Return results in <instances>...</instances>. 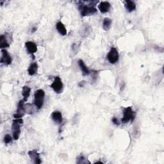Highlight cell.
I'll return each mask as SVG.
<instances>
[{
	"mask_svg": "<svg viewBox=\"0 0 164 164\" xmlns=\"http://www.w3.org/2000/svg\"><path fill=\"white\" fill-rule=\"evenodd\" d=\"M78 9L82 17L91 16L97 12V9L94 5L98 1H89V5H86L84 1H78Z\"/></svg>",
	"mask_w": 164,
	"mask_h": 164,
	"instance_id": "6da1fadb",
	"label": "cell"
},
{
	"mask_svg": "<svg viewBox=\"0 0 164 164\" xmlns=\"http://www.w3.org/2000/svg\"><path fill=\"white\" fill-rule=\"evenodd\" d=\"M45 92L42 89H38L34 94V104L37 109H41L44 104Z\"/></svg>",
	"mask_w": 164,
	"mask_h": 164,
	"instance_id": "7a4b0ae2",
	"label": "cell"
},
{
	"mask_svg": "<svg viewBox=\"0 0 164 164\" xmlns=\"http://www.w3.org/2000/svg\"><path fill=\"white\" fill-rule=\"evenodd\" d=\"M23 124V120L21 119H15L12 122V130L13 139L15 140H18L21 134V126Z\"/></svg>",
	"mask_w": 164,
	"mask_h": 164,
	"instance_id": "3957f363",
	"label": "cell"
},
{
	"mask_svg": "<svg viewBox=\"0 0 164 164\" xmlns=\"http://www.w3.org/2000/svg\"><path fill=\"white\" fill-rule=\"evenodd\" d=\"M136 116V113L132 110L131 107L126 108L124 110L123 117L121 120L123 123L126 124L130 121H134V120Z\"/></svg>",
	"mask_w": 164,
	"mask_h": 164,
	"instance_id": "277c9868",
	"label": "cell"
},
{
	"mask_svg": "<svg viewBox=\"0 0 164 164\" xmlns=\"http://www.w3.org/2000/svg\"><path fill=\"white\" fill-rule=\"evenodd\" d=\"M107 59L112 64H114L118 62L119 59V54L118 51L115 48L112 47L110 49V52L107 54Z\"/></svg>",
	"mask_w": 164,
	"mask_h": 164,
	"instance_id": "5b68a950",
	"label": "cell"
},
{
	"mask_svg": "<svg viewBox=\"0 0 164 164\" xmlns=\"http://www.w3.org/2000/svg\"><path fill=\"white\" fill-rule=\"evenodd\" d=\"M51 87L53 89V91L57 94H60L62 92L64 88V85L59 76H56L54 78L53 82L51 85Z\"/></svg>",
	"mask_w": 164,
	"mask_h": 164,
	"instance_id": "8992f818",
	"label": "cell"
},
{
	"mask_svg": "<svg viewBox=\"0 0 164 164\" xmlns=\"http://www.w3.org/2000/svg\"><path fill=\"white\" fill-rule=\"evenodd\" d=\"M25 47L28 53L32 54L33 59H35L34 53H36L37 52V46L36 44H35L32 41H28L25 43Z\"/></svg>",
	"mask_w": 164,
	"mask_h": 164,
	"instance_id": "52a82bcc",
	"label": "cell"
},
{
	"mask_svg": "<svg viewBox=\"0 0 164 164\" xmlns=\"http://www.w3.org/2000/svg\"><path fill=\"white\" fill-rule=\"evenodd\" d=\"M2 57L0 62L6 65H9L12 64V58L6 49H1Z\"/></svg>",
	"mask_w": 164,
	"mask_h": 164,
	"instance_id": "ba28073f",
	"label": "cell"
},
{
	"mask_svg": "<svg viewBox=\"0 0 164 164\" xmlns=\"http://www.w3.org/2000/svg\"><path fill=\"white\" fill-rule=\"evenodd\" d=\"M28 155L31 159H32L33 160V162L35 163H41L42 162L41 158H40V155L38 153L36 149H33L32 151H30L28 152Z\"/></svg>",
	"mask_w": 164,
	"mask_h": 164,
	"instance_id": "9c48e42d",
	"label": "cell"
},
{
	"mask_svg": "<svg viewBox=\"0 0 164 164\" xmlns=\"http://www.w3.org/2000/svg\"><path fill=\"white\" fill-rule=\"evenodd\" d=\"M111 5L108 1H102L98 5V9L101 13L105 14L109 12L110 9Z\"/></svg>",
	"mask_w": 164,
	"mask_h": 164,
	"instance_id": "30bf717a",
	"label": "cell"
},
{
	"mask_svg": "<svg viewBox=\"0 0 164 164\" xmlns=\"http://www.w3.org/2000/svg\"><path fill=\"white\" fill-rule=\"evenodd\" d=\"M52 118L54 123L57 124H60L62 122V115L59 111H54L52 114Z\"/></svg>",
	"mask_w": 164,
	"mask_h": 164,
	"instance_id": "8fae6325",
	"label": "cell"
},
{
	"mask_svg": "<svg viewBox=\"0 0 164 164\" xmlns=\"http://www.w3.org/2000/svg\"><path fill=\"white\" fill-rule=\"evenodd\" d=\"M56 28L61 36H65L67 35V30H66L64 25L61 21L58 22L56 25Z\"/></svg>",
	"mask_w": 164,
	"mask_h": 164,
	"instance_id": "7c38bea8",
	"label": "cell"
},
{
	"mask_svg": "<svg viewBox=\"0 0 164 164\" xmlns=\"http://www.w3.org/2000/svg\"><path fill=\"white\" fill-rule=\"evenodd\" d=\"M124 6L126 7V10L129 12H131L134 11L136 9V5L135 2L131 0H126V1H124Z\"/></svg>",
	"mask_w": 164,
	"mask_h": 164,
	"instance_id": "4fadbf2b",
	"label": "cell"
},
{
	"mask_svg": "<svg viewBox=\"0 0 164 164\" xmlns=\"http://www.w3.org/2000/svg\"><path fill=\"white\" fill-rule=\"evenodd\" d=\"M78 65H79L80 67L82 73H83V76H87V75H90L91 71H89V69L87 68V66H86L85 64L84 63V62L83 60H79L78 62Z\"/></svg>",
	"mask_w": 164,
	"mask_h": 164,
	"instance_id": "5bb4252c",
	"label": "cell"
},
{
	"mask_svg": "<svg viewBox=\"0 0 164 164\" xmlns=\"http://www.w3.org/2000/svg\"><path fill=\"white\" fill-rule=\"evenodd\" d=\"M37 71H38V64L36 63V62H33V63L31 64L30 65L28 69L29 75L33 76L35 75H36L37 73Z\"/></svg>",
	"mask_w": 164,
	"mask_h": 164,
	"instance_id": "9a60e30c",
	"label": "cell"
},
{
	"mask_svg": "<svg viewBox=\"0 0 164 164\" xmlns=\"http://www.w3.org/2000/svg\"><path fill=\"white\" fill-rule=\"evenodd\" d=\"M31 92V89L28 87V86H24L22 87V95L23 96V100L25 101H26L28 100V97L30 95Z\"/></svg>",
	"mask_w": 164,
	"mask_h": 164,
	"instance_id": "2e32d148",
	"label": "cell"
},
{
	"mask_svg": "<svg viewBox=\"0 0 164 164\" xmlns=\"http://www.w3.org/2000/svg\"><path fill=\"white\" fill-rule=\"evenodd\" d=\"M9 46L10 44L7 41L6 36L1 35V37H0V48H1V49H3V48H9Z\"/></svg>",
	"mask_w": 164,
	"mask_h": 164,
	"instance_id": "e0dca14e",
	"label": "cell"
},
{
	"mask_svg": "<svg viewBox=\"0 0 164 164\" xmlns=\"http://www.w3.org/2000/svg\"><path fill=\"white\" fill-rule=\"evenodd\" d=\"M112 23V19L108 18V17H106L104 19L103 22V28L105 31H108L109 29L110 28L111 25Z\"/></svg>",
	"mask_w": 164,
	"mask_h": 164,
	"instance_id": "ac0fdd59",
	"label": "cell"
},
{
	"mask_svg": "<svg viewBox=\"0 0 164 164\" xmlns=\"http://www.w3.org/2000/svg\"><path fill=\"white\" fill-rule=\"evenodd\" d=\"M76 163H91V162H89L88 160L85 159V158L83 157V155H80L78 157L76 158Z\"/></svg>",
	"mask_w": 164,
	"mask_h": 164,
	"instance_id": "d6986e66",
	"label": "cell"
},
{
	"mask_svg": "<svg viewBox=\"0 0 164 164\" xmlns=\"http://www.w3.org/2000/svg\"><path fill=\"white\" fill-rule=\"evenodd\" d=\"M12 142V136L9 135L7 134L5 136H4V142H5L6 144H10Z\"/></svg>",
	"mask_w": 164,
	"mask_h": 164,
	"instance_id": "ffe728a7",
	"label": "cell"
},
{
	"mask_svg": "<svg viewBox=\"0 0 164 164\" xmlns=\"http://www.w3.org/2000/svg\"><path fill=\"white\" fill-rule=\"evenodd\" d=\"M112 123H113L115 124V125H118H118H119V124H120L119 121L118 120V119H117L116 118H115V117H114V118H112Z\"/></svg>",
	"mask_w": 164,
	"mask_h": 164,
	"instance_id": "44dd1931",
	"label": "cell"
},
{
	"mask_svg": "<svg viewBox=\"0 0 164 164\" xmlns=\"http://www.w3.org/2000/svg\"><path fill=\"white\" fill-rule=\"evenodd\" d=\"M85 85V81H80V83H78V86H79L80 87H83Z\"/></svg>",
	"mask_w": 164,
	"mask_h": 164,
	"instance_id": "7402d4cb",
	"label": "cell"
},
{
	"mask_svg": "<svg viewBox=\"0 0 164 164\" xmlns=\"http://www.w3.org/2000/svg\"><path fill=\"white\" fill-rule=\"evenodd\" d=\"M36 30H37V28H36V27H34V28H33L32 30V32L34 33L35 32H36Z\"/></svg>",
	"mask_w": 164,
	"mask_h": 164,
	"instance_id": "603a6c76",
	"label": "cell"
},
{
	"mask_svg": "<svg viewBox=\"0 0 164 164\" xmlns=\"http://www.w3.org/2000/svg\"><path fill=\"white\" fill-rule=\"evenodd\" d=\"M103 163V162H100V161H97V162H95L94 163L96 164V163Z\"/></svg>",
	"mask_w": 164,
	"mask_h": 164,
	"instance_id": "cb8c5ba5",
	"label": "cell"
}]
</instances>
